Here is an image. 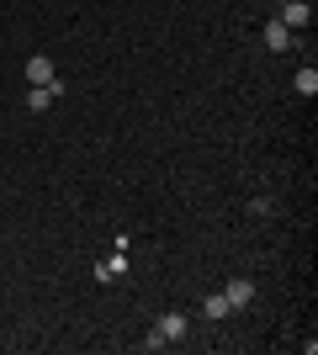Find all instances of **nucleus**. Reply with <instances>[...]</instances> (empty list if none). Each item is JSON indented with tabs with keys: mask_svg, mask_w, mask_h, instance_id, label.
<instances>
[{
	"mask_svg": "<svg viewBox=\"0 0 318 355\" xmlns=\"http://www.w3.org/2000/svg\"><path fill=\"white\" fill-rule=\"evenodd\" d=\"M202 313H207V318H228L233 308H228V297L218 292V297H207V302H202Z\"/></svg>",
	"mask_w": 318,
	"mask_h": 355,
	"instance_id": "1a4fd4ad",
	"label": "nucleus"
},
{
	"mask_svg": "<svg viewBox=\"0 0 318 355\" xmlns=\"http://www.w3.org/2000/svg\"><path fill=\"white\" fill-rule=\"evenodd\" d=\"M292 85H297V96H313V90H318V69H313V64H303Z\"/></svg>",
	"mask_w": 318,
	"mask_h": 355,
	"instance_id": "0eeeda50",
	"label": "nucleus"
},
{
	"mask_svg": "<svg viewBox=\"0 0 318 355\" xmlns=\"http://www.w3.org/2000/svg\"><path fill=\"white\" fill-rule=\"evenodd\" d=\"M223 297H228V308H233V313L249 308V302H255V282H249V276H233V282L223 286Z\"/></svg>",
	"mask_w": 318,
	"mask_h": 355,
	"instance_id": "f257e3e1",
	"label": "nucleus"
},
{
	"mask_svg": "<svg viewBox=\"0 0 318 355\" xmlns=\"http://www.w3.org/2000/svg\"><path fill=\"white\" fill-rule=\"evenodd\" d=\"M281 21H287L292 32H297V27H313V6H308V0H287V6H281Z\"/></svg>",
	"mask_w": 318,
	"mask_h": 355,
	"instance_id": "f03ea898",
	"label": "nucleus"
},
{
	"mask_svg": "<svg viewBox=\"0 0 318 355\" xmlns=\"http://www.w3.org/2000/svg\"><path fill=\"white\" fill-rule=\"evenodd\" d=\"M159 334H165V345H175V340H186V313H165V318H159Z\"/></svg>",
	"mask_w": 318,
	"mask_h": 355,
	"instance_id": "423d86ee",
	"label": "nucleus"
},
{
	"mask_svg": "<svg viewBox=\"0 0 318 355\" xmlns=\"http://www.w3.org/2000/svg\"><path fill=\"white\" fill-rule=\"evenodd\" d=\"M59 96H64V85H32L27 90V106H32V112H48Z\"/></svg>",
	"mask_w": 318,
	"mask_h": 355,
	"instance_id": "39448f33",
	"label": "nucleus"
},
{
	"mask_svg": "<svg viewBox=\"0 0 318 355\" xmlns=\"http://www.w3.org/2000/svg\"><path fill=\"white\" fill-rule=\"evenodd\" d=\"M127 270V254H112L106 266H96V282H112V276H122Z\"/></svg>",
	"mask_w": 318,
	"mask_h": 355,
	"instance_id": "6e6552de",
	"label": "nucleus"
},
{
	"mask_svg": "<svg viewBox=\"0 0 318 355\" xmlns=\"http://www.w3.org/2000/svg\"><path fill=\"white\" fill-rule=\"evenodd\" d=\"M276 6H287V0H276Z\"/></svg>",
	"mask_w": 318,
	"mask_h": 355,
	"instance_id": "9d476101",
	"label": "nucleus"
},
{
	"mask_svg": "<svg viewBox=\"0 0 318 355\" xmlns=\"http://www.w3.org/2000/svg\"><path fill=\"white\" fill-rule=\"evenodd\" d=\"M27 80H32V85H59V74H53V59H48V53L27 59Z\"/></svg>",
	"mask_w": 318,
	"mask_h": 355,
	"instance_id": "7ed1b4c3",
	"label": "nucleus"
},
{
	"mask_svg": "<svg viewBox=\"0 0 318 355\" xmlns=\"http://www.w3.org/2000/svg\"><path fill=\"white\" fill-rule=\"evenodd\" d=\"M265 48H271V53H281V48H292V27H287V21H281V16H271V21H265Z\"/></svg>",
	"mask_w": 318,
	"mask_h": 355,
	"instance_id": "20e7f679",
	"label": "nucleus"
}]
</instances>
